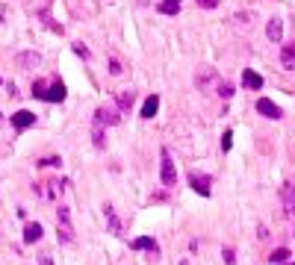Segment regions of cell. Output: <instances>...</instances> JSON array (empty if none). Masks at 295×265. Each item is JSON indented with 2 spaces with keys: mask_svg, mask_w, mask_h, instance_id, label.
Listing matches in <instances>:
<instances>
[{
  "mask_svg": "<svg viewBox=\"0 0 295 265\" xmlns=\"http://www.w3.org/2000/svg\"><path fill=\"white\" fill-rule=\"evenodd\" d=\"M280 62H283V68H295V45H286V47H283Z\"/></svg>",
  "mask_w": 295,
  "mask_h": 265,
  "instance_id": "ac0fdd59",
  "label": "cell"
},
{
  "mask_svg": "<svg viewBox=\"0 0 295 265\" xmlns=\"http://www.w3.org/2000/svg\"><path fill=\"white\" fill-rule=\"evenodd\" d=\"M160 177L165 186H174L177 183V171H174V162L168 156V150H163V156H160Z\"/></svg>",
  "mask_w": 295,
  "mask_h": 265,
  "instance_id": "3957f363",
  "label": "cell"
},
{
  "mask_svg": "<svg viewBox=\"0 0 295 265\" xmlns=\"http://www.w3.org/2000/svg\"><path fill=\"white\" fill-rule=\"evenodd\" d=\"M283 265H295V262H283Z\"/></svg>",
  "mask_w": 295,
  "mask_h": 265,
  "instance_id": "d6a6232c",
  "label": "cell"
},
{
  "mask_svg": "<svg viewBox=\"0 0 295 265\" xmlns=\"http://www.w3.org/2000/svg\"><path fill=\"white\" fill-rule=\"evenodd\" d=\"M251 18H254L251 12H236V21H248V24H251Z\"/></svg>",
  "mask_w": 295,
  "mask_h": 265,
  "instance_id": "f546056e",
  "label": "cell"
},
{
  "mask_svg": "<svg viewBox=\"0 0 295 265\" xmlns=\"http://www.w3.org/2000/svg\"><path fill=\"white\" fill-rule=\"evenodd\" d=\"M221 259H225L228 265H233V262H236V253H233V248H225V250H221Z\"/></svg>",
  "mask_w": 295,
  "mask_h": 265,
  "instance_id": "484cf974",
  "label": "cell"
},
{
  "mask_svg": "<svg viewBox=\"0 0 295 265\" xmlns=\"http://www.w3.org/2000/svg\"><path fill=\"white\" fill-rule=\"evenodd\" d=\"M233 92H236V89H233L228 80H225V83H218V89H215V94H218V97H225V100H230V97H233Z\"/></svg>",
  "mask_w": 295,
  "mask_h": 265,
  "instance_id": "603a6c76",
  "label": "cell"
},
{
  "mask_svg": "<svg viewBox=\"0 0 295 265\" xmlns=\"http://www.w3.org/2000/svg\"><path fill=\"white\" fill-rule=\"evenodd\" d=\"M242 86H245V89H251V92H257V89H263V77H260L257 71L245 68V71H242Z\"/></svg>",
  "mask_w": 295,
  "mask_h": 265,
  "instance_id": "30bf717a",
  "label": "cell"
},
{
  "mask_svg": "<svg viewBox=\"0 0 295 265\" xmlns=\"http://www.w3.org/2000/svg\"><path fill=\"white\" fill-rule=\"evenodd\" d=\"M130 248H133V250H148V253H154V259L160 256V245H157V239H151V236H139Z\"/></svg>",
  "mask_w": 295,
  "mask_h": 265,
  "instance_id": "52a82bcc",
  "label": "cell"
},
{
  "mask_svg": "<svg viewBox=\"0 0 295 265\" xmlns=\"http://www.w3.org/2000/svg\"><path fill=\"white\" fill-rule=\"evenodd\" d=\"M257 112H260L263 118H280V115H283V109H280L278 103H272L269 97H263V100H257Z\"/></svg>",
  "mask_w": 295,
  "mask_h": 265,
  "instance_id": "8992f818",
  "label": "cell"
},
{
  "mask_svg": "<svg viewBox=\"0 0 295 265\" xmlns=\"http://www.w3.org/2000/svg\"><path fill=\"white\" fill-rule=\"evenodd\" d=\"M198 6H204V9H215V6H218V0H198Z\"/></svg>",
  "mask_w": 295,
  "mask_h": 265,
  "instance_id": "83f0119b",
  "label": "cell"
},
{
  "mask_svg": "<svg viewBox=\"0 0 295 265\" xmlns=\"http://www.w3.org/2000/svg\"><path fill=\"white\" fill-rule=\"evenodd\" d=\"M0 118H3V112H0Z\"/></svg>",
  "mask_w": 295,
  "mask_h": 265,
  "instance_id": "836d02e7",
  "label": "cell"
},
{
  "mask_svg": "<svg viewBox=\"0 0 295 265\" xmlns=\"http://www.w3.org/2000/svg\"><path fill=\"white\" fill-rule=\"evenodd\" d=\"M33 97H39V100L48 97V83H45V80H35V83H33Z\"/></svg>",
  "mask_w": 295,
  "mask_h": 265,
  "instance_id": "7402d4cb",
  "label": "cell"
},
{
  "mask_svg": "<svg viewBox=\"0 0 295 265\" xmlns=\"http://www.w3.org/2000/svg\"><path fill=\"white\" fill-rule=\"evenodd\" d=\"M133 106V92H121L118 94V112H130Z\"/></svg>",
  "mask_w": 295,
  "mask_h": 265,
  "instance_id": "44dd1931",
  "label": "cell"
},
{
  "mask_svg": "<svg viewBox=\"0 0 295 265\" xmlns=\"http://www.w3.org/2000/svg\"><path fill=\"white\" fill-rule=\"evenodd\" d=\"M109 71H113V74H121V62H118V59H109Z\"/></svg>",
  "mask_w": 295,
  "mask_h": 265,
  "instance_id": "f1b7e54d",
  "label": "cell"
},
{
  "mask_svg": "<svg viewBox=\"0 0 295 265\" xmlns=\"http://www.w3.org/2000/svg\"><path fill=\"white\" fill-rule=\"evenodd\" d=\"M92 141H95L98 150L106 147V130H103V124H98V121H95V127H92Z\"/></svg>",
  "mask_w": 295,
  "mask_h": 265,
  "instance_id": "2e32d148",
  "label": "cell"
},
{
  "mask_svg": "<svg viewBox=\"0 0 295 265\" xmlns=\"http://www.w3.org/2000/svg\"><path fill=\"white\" fill-rule=\"evenodd\" d=\"M218 74H215V68L213 65H201L198 68V74H195V86L201 89V92H213V89H218Z\"/></svg>",
  "mask_w": 295,
  "mask_h": 265,
  "instance_id": "7a4b0ae2",
  "label": "cell"
},
{
  "mask_svg": "<svg viewBox=\"0 0 295 265\" xmlns=\"http://www.w3.org/2000/svg\"><path fill=\"white\" fill-rule=\"evenodd\" d=\"M42 265H53V262H50V256H48V253H42Z\"/></svg>",
  "mask_w": 295,
  "mask_h": 265,
  "instance_id": "4dcf8cb0",
  "label": "cell"
},
{
  "mask_svg": "<svg viewBox=\"0 0 295 265\" xmlns=\"http://www.w3.org/2000/svg\"><path fill=\"white\" fill-rule=\"evenodd\" d=\"M189 186L195 188L198 195H204V198H210V195H213V186H210V177H204V174H201V177H198V174H192V177H189Z\"/></svg>",
  "mask_w": 295,
  "mask_h": 265,
  "instance_id": "9c48e42d",
  "label": "cell"
},
{
  "mask_svg": "<svg viewBox=\"0 0 295 265\" xmlns=\"http://www.w3.org/2000/svg\"><path fill=\"white\" fill-rule=\"evenodd\" d=\"M280 201H283V212H286V215H292V212H295V177L283 186Z\"/></svg>",
  "mask_w": 295,
  "mask_h": 265,
  "instance_id": "5b68a950",
  "label": "cell"
},
{
  "mask_svg": "<svg viewBox=\"0 0 295 265\" xmlns=\"http://www.w3.org/2000/svg\"><path fill=\"white\" fill-rule=\"evenodd\" d=\"M95 121H98V124H103V127H115V124L121 121V112H118V109H113V106H100V109L95 112Z\"/></svg>",
  "mask_w": 295,
  "mask_h": 265,
  "instance_id": "277c9868",
  "label": "cell"
},
{
  "mask_svg": "<svg viewBox=\"0 0 295 265\" xmlns=\"http://www.w3.org/2000/svg\"><path fill=\"white\" fill-rule=\"evenodd\" d=\"M160 12H163V15H177V12H180V0H163V3H160Z\"/></svg>",
  "mask_w": 295,
  "mask_h": 265,
  "instance_id": "ffe728a7",
  "label": "cell"
},
{
  "mask_svg": "<svg viewBox=\"0 0 295 265\" xmlns=\"http://www.w3.org/2000/svg\"><path fill=\"white\" fill-rule=\"evenodd\" d=\"M65 94H68V92H65L62 80H56V83H50V86H48V97H45V100H50V103H62V100H65Z\"/></svg>",
  "mask_w": 295,
  "mask_h": 265,
  "instance_id": "4fadbf2b",
  "label": "cell"
},
{
  "mask_svg": "<svg viewBox=\"0 0 295 265\" xmlns=\"http://www.w3.org/2000/svg\"><path fill=\"white\" fill-rule=\"evenodd\" d=\"M286 259H289V250H286V248H278V250L269 253V262H272V265H283Z\"/></svg>",
  "mask_w": 295,
  "mask_h": 265,
  "instance_id": "d6986e66",
  "label": "cell"
},
{
  "mask_svg": "<svg viewBox=\"0 0 295 265\" xmlns=\"http://www.w3.org/2000/svg\"><path fill=\"white\" fill-rule=\"evenodd\" d=\"M56 236L62 245H74V239H77L74 236V227H71V212L65 203H59V209H56Z\"/></svg>",
  "mask_w": 295,
  "mask_h": 265,
  "instance_id": "6da1fadb",
  "label": "cell"
},
{
  "mask_svg": "<svg viewBox=\"0 0 295 265\" xmlns=\"http://www.w3.org/2000/svg\"><path fill=\"white\" fill-rule=\"evenodd\" d=\"M157 109H160V97L151 94V97L145 100V106H142V118H154V115H157Z\"/></svg>",
  "mask_w": 295,
  "mask_h": 265,
  "instance_id": "9a60e30c",
  "label": "cell"
},
{
  "mask_svg": "<svg viewBox=\"0 0 295 265\" xmlns=\"http://www.w3.org/2000/svg\"><path fill=\"white\" fill-rule=\"evenodd\" d=\"M39 165H42V168H59V165H62V159H59V156H45Z\"/></svg>",
  "mask_w": 295,
  "mask_h": 265,
  "instance_id": "d4e9b609",
  "label": "cell"
},
{
  "mask_svg": "<svg viewBox=\"0 0 295 265\" xmlns=\"http://www.w3.org/2000/svg\"><path fill=\"white\" fill-rule=\"evenodd\" d=\"M180 265H189V262H186V259H183V262H180Z\"/></svg>",
  "mask_w": 295,
  "mask_h": 265,
  "instance_id": "1f68e13d",
  "label": "cell"
},
{
  "mask_svg": "<svg viewBox=\"0 0 295 265\" xmlns=\"http://www.w3.org/2000/svg\"><path fill=\"white\" fill-rule=\"evenodd\" d=\"M230 147H233V133H230V130H225V136H221V150L228 154Z\"/></svg>",
  "mask_w": 295,
  "mask_h": 265,
  "instance_id": "cb8c5ba5",
  "label": "cell"
},
{
  "mask_svg": "<svg viewBox=\"0 0 295 265\" xmlns=\"http://www.w3.org/2000/svg\"><path fill=\"white\" fill-rule=\"evenodd\" d=\"M42 233H45V230H42V224H39V221H30V224L24 227V242H27V245L39 242V239H42Z\"/></svg>",
  "mask_w": 295,
  "mask_h": 265,
  "instance_id": "8fae6325",
  "label": "cell"
},
{
  "mask_svg": "<svg viewBox=\"0 0 295 265\" xmlns=\"http://www.w3.org/2000/svg\"><path fill=\"white\" fill-rule=\"evenodd\" d=\"M266 35H269L272 42H280V39H283V21H280V18H272V21L266 24Z\"/></svg>",
  "mask_w": 295,
  "mask_h": 265,
  "instance_id": "5bb4252c",
  "label": "cell"
},
{
  "mask_svg": "<svg viewBox=\"0 0 295 265\" xmlns=\"http://www.w3.org/2000/svg\"><path fill=\"white\" fill-rule=\"evenodd\" d=\"M103 215H106V227H109V233L113 236H121V221H118V215H115V209H113V203H106L103 206Z\"/></svg>",
  "mask_w": 295,
  "mask_h": 265,
  "instance_id": "ba28073f",
  "label": "cell"
},
{
  "mask_svg": "<svg viewBox=\"0 0 295 265\" xmlns=\"http://www.w3.org/2000/svg\"><path fill=\"white\" fill-rule=\"evenodd\" d=\"M74 53H77V56H83V59H89V47H86V45H80V42L74 45Z\"/></svg>",
  "mask_w": 295,
  "mask_h": 265,
  "instance_id": "4316f807",
  "label": "cell"
},
{
  "mask_svg": "<svg viewBox=\"0 0 295 265\" xmlns=\"http://www.w3.org/2000/svg\"><path fill=\"white\" fill-rule=\"evenodd\" d=\"M35 124V115H33V112H15V115H12V127H18V130H27V127H33Z\"/></svg>",
  "mask_w": 295,
  "mask_h": 265,
  "instance_id": "7c38bea8",
  "label": "cell"
},
{
  "mask_svg": "<svg viewBox=\"0 0 295 265\" xmlns=\"http://www.w3.org/2000/svg\"><path fill=\"white\" fill-rule=\"evenodd\" d=\"M18 62H21V68H35V65L42 62V56H39V53H30V50H27V53H18Z\"/></svg>",
  "mask_w": 295,
  "mask_h": 265,
  "instance_id": "e0dca14e",
  "label": "cell"
}]
</instances>
